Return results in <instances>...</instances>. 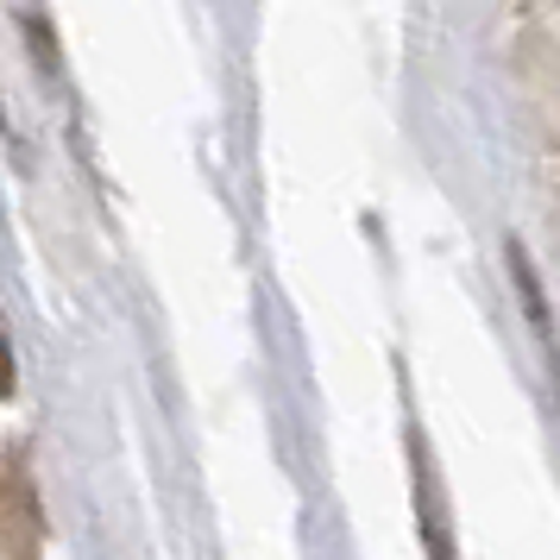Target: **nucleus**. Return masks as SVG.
Wrapping results in <instances>:
<instances>
[{
	"label": "nucleus",
	"instance_id": "f257e3e1",
	"mask_svg": "<svg viewBox=\"0 0 560 560\" xmlns=\"http://www.w3.org/2000/svg\"><path fill=\"white\" fill-rule=\"evenodd\" d=\"M7 384H13V359H7V334H0V397H7Z\"/></svg>",
	"mask_w": 560,
	"mask_h": 560
}]
</instances>
